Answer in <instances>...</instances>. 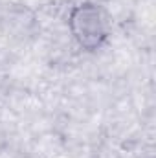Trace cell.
Wrapping results in <instances>:
<instances>
[{
  "label": "cell",
  "instance_id": "cell-1",
  "mask_svg": "<svg viewBox=\"0 0 156 158\" xmlns=\"http://www.w3.org/2000/svg\"><path fill=\"white\" fill-rule=\"evenodd\" d=\"M68 31L79 48L86 52L99 50L110 35L107 13L94 2H81L68 13Z\"/></svg>",
  "mask_w": 156,
  "mask_h": 158
}]
</instances>
